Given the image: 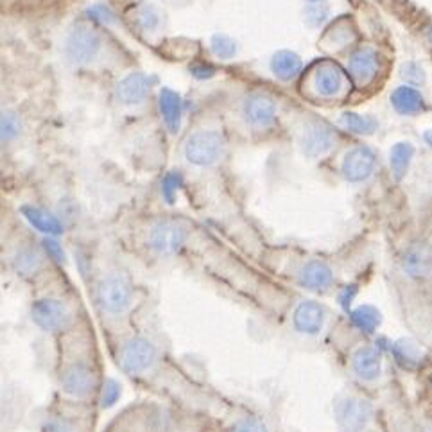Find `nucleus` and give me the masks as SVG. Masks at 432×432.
<instances>
[{
	"instance_id": "1",
	"label": "nucleus",
	"mask_w": 432,
	"mask_h": 432,
	"mask_svg": "<svg viewBox=\"0 0 432 432\" xmlns=\"http://www.w3.org/2000/svg\"><path fill=\"white\" fill-rule=\"evenodd\" d=\"M57 384L65 398L86 404H92L101 389V361L92 332L84 323L59 335Z\"/></svg>"
},
{
	"instance_id": "2",
	"label": "nucleus",
	"mask_w": 432,
	"mask_h": 432,
	"mask_svg": "<svg viewBox=\"0 0 432 432\" xmlns=\"http://www.w3.org/2000/svg\"><path fill=\"white\" fill-rule=\"evenodd\" d=\"M31 319L38 328L57 337L77 325V303L57 291L36 296L31 305Z\"/></svg>"
},
{
	"instance_id": "3",
	"label": "nucleus",
	"mask_w": 432,
	"mask_h": 432,
	"mask_svg": "<svg viewBox=\"0 0 432 432\" xmlns=\"http://www.w3.org/2000/svg\"><path fill=\"white\" fill-rule=\"evenodd\" d=\"M93 300L102 316L122 318L135 303V285L120 271H108L95 282Z\"/></svg>"
},
{
	"instance_id": "4",
	"label": "nucleus",
	"mask_w": 432,
	"mask_h": 432,
	"mask_svg": "<svg viewBox=\"0 0 432 432\" xmlns=\"http://www.w3.org/2000/svg\"><path fill=\"white\" fill-rule=\"evenodd\" d=\"M8 262L11 271L26 282L36 283L49 273V259L29 235H18L17 241L9 244Z\"/></svg>"
},
{
	"instance_id": "5",
	"label": "nucleus",
	"mask_w": 432,
	"mask_h": 432,
	"mask_svg": "<svg viewBox=\"0 0 432 432\" xmlns=\"http://www.w3.org/2000/svg\"><path fill=\"white\" fill-rule=\"evenodd\" d=\"M189 226L180 219L158 217L151 220L144 234V243L156 256H174L187 246Z\"/></svg>"
},
{
	"instance_id": "6",
	"label": "nucleus",
	"mask_w": 432,
	"mask_h": 432,
	"mask_svg": "<svg viewBox=\"0 0 432 432\" xmlns=\"http://www.w3.org/2000/svg\"><path fill=\"white\" fill-rule=\"evenodd\" d=\"M158 348L142 335L126 337L117 350V364L129 377H142L156 366Z\"/></svg>"
},
{
	"instance_id": "7",
	"label": "nucleus",
	"mask_w": 432,
	"mask_h": 432,
	"mask_svg": "<svg viewBox=\"0 0 432 432\" xmlns=\"http://www.w3.org/2000/svg\"><path fill=\"white\" fill-rule=\"evenodd\" d=\"M92 416L90 404L66 398L47 415L41 432H92Z\"/></svg>"
},
{
	"instance_id": "8",
	"label": "nucleus",
	"mask_w": 432,
	"mask_h": 432,
	"mask_svg": "<svg viewBox=\"0 0 432 432\" xmlns=\"http://www.w3.org/2000/svg\"><path fill=\"white\" fill-rule=\"evenodd\" d=\"M185 158L198 167H210L225 153V138L217 131H198L190 135L183 147Z\"/></svg>"
},
{
	"instance_id": "9",
	"label": "nucleus",
	"mask_w": 432,
	"mask_h": 432,
	"mask_svg": "<svg viewBox=\"0 0 432 432\" xmlns=\"http://www.w3.org/2000/svg\"><path fill=\"white\" fill-rule=\"evenodd\" d=\"M334 415L341 432H362L370 424L373 407L364 398L350 395L335 402Z\"/></svg>"
},
{
	"instance_id": "10",
	"label": "nucleus",
	"mask_w": 432,
	"mask_h": 432,
	"mask_svg": "<svg viewBox=\"0 0 432 432\" xmlns=\"http://www.w3.org/2000/svg\"><path fill=\"white\" fill-rule=\"evenodd\" d=\"M101 49V38L90 27H75L66 40V56L74 65L88 63Z\"/></svg>"
},
{
	"instance_id": "11",
	"label": "nucleus",
	"mask_w": 432,
	"mask_h": 432,
	"mask_svg": "<svg viewBox=\"0 0 432 432\" xmlns=\"http://www.w3.org/2000/svg\"><path fill=\"white\" fill-rule=\"evenodd\" d=\"M300 144L307 156H323L335 146V133L326 124L310 122L301 133Z\"/></svg>"
},
{
	"instance_id": "12",
	"label": "nucleus",
	"mask_w": 432,
	"mask_h": 432,
	"mask_svg": "<svg viewBox=\"0 0 432 432\" xmlns=\"http://www.w3.org/2000/svg\"><path fill=\"white\" fill-rule=\"evenodd\" d=\"M298 282L307 291L326 292L334 285V271L326 262L314 259L301 265L298 271Z\"/></svg>"
},
{
	"instance_id": "13",
	"label": "nucleus",
	"mask_w": 432,
	"mask_h": 432,
	"mask_svg": "<svg viewBox=\"0 0 432 432\" xmlns=\"http://www.w3.org/2000/svg\"><path fill=\"white\" fill-rule=\"evenodd\" d=\"M375 167V153L366 146L348 151L343 160V176L352 183L364 181Z\"/></svg>"
},
{
	"instance_id": "14",
	"label": "nucleus",
	"mask_w": 432,
	"mask_h": 432,
	"mask_svg": "<svg viewBox=\"0 0 432 432\" xmlns=\"http://www.w3.org/2000/svg\"><path fill=\"white\" fill-rule=\"evenodd\" d=\"M325 323V307L318 301L305 300L294 309L292 325L301 334H318Z\"/></svg>"
},
{
	"instance_id": "15",
	"label": "nucleus",
	"mask_w": 432,
	"mask_h": 432,
	"mask_svg": "<svg viewBox=\"0 0 432 432\" xmlns=\"http://www.w3.org/2000/svg\"><path fill=\"white\" fill-rule=\"evenodd\" d=\"M402 267L409 276L425 278L432 273V247L427 243H413L404 253Z\"/></svg>"
},
{
	"instance_id": "16",
	"label": "nucleus",
	"mask_w": 432,
	"mask_h": 432,
	"mask_svg": "<svg viewBox=\"0 0 432 432\" xmlns=\"http://www.w3.org/2000/svg\"><path fill=\"white\" fill-rule=\"evenodd\" d=\"M244 115L256 128H267L276 117V104L264 93H253L244 102Z\"/></svg>"
},
{
	"instance_id": "17",
	"label": "nucleus",
	"mask_w": 432,
	"mask_h": 432,
	"mask_svg": "<svg viewBox=\"0 0 432 432\" xmlns=\"http://www.w3.org/2000/svg\"><path fill=\"white\" fill-rule=\"evenodd\" d=\"M151 83H153V79L147 77L146 74H140V72L126 75L117 86V97L124 104H138L147 97Z\"/></svg>"
},
{
	"instance_id": "18",
	"label": "nucleus",
	"mask_w": 432,
	"mask_h": 432,
	"mask_svg": "<svg viewBox=\"0 0 432 432\" xmlns=\"http://www.w3.org/2000/svg\"><path fill=\"white\" fill-rule=\"evenodd\" d=\"M352 368L355 375L362 380H375L382 370V359L379 350L373 346H362L353 353Z\"/></svg>"
},
{
	"instance_id": "19",
	"label": "nucleus",
	"mask_w": 432,
	"mask_h": 432,
	"mask_svg": "<svg viewBox=\"0 0 432 432\" xmlns=\"http://www.w3.org/2000/svg\"><path fill=\"white\" fill-rule=\"evenodd\" d=\"M379 71V57L373 49H359L350 59V72L359 84H368Z\"/></svg>"
},
{
	"instance_id": "20",
	"label": "nucleus",
	"mask_w": 432,
	"mask_h": 432,
	"mask_svg": "<svg viewBox=\"0 0 432 432\" xmlns=\"http://www.w3.org/2000/svg\"><path fill=\"white\" fill-rule=\"evenodd\" d=\"M160 110L163 120L172 133H176L181 126V113H183V102L180 93L172 92L171 88H162L160 92Z\"/></svg>"
},
{
	"instance_id": "21",
	"label": "nucleus",
	"mask_w": 432,
	"mask_h": 432,
	"mask_svg": "<svg viewBox=\"0 0 432 432\" xmlns=\"http://www.w3.org/2000/svg\"><path fill=\"white\" fill-rule=\"evenodd\" d=\"M391 102L395 110L402 115H415L425 108L424 97L418 90L411 88V86H400L393 92Z\"/></svg>"
},
{
	"instance_id": "22",
	"label": "nucleus",
	"mask_w": 432,
	"mask_h": 432,
	"mask_svg": "<svg viewBox=\"0 0 432 432\" xmlns=\"http://www.w3.org/2000/svg\"><path fill=\"white\" fill-rule=\"evenodd\" d=\"M343 86V74L337 66L325 65L316 74V90L323 97H334Z\"/></svg>"
},
{
	"instance_id": "23",
	"label": "nucleus",
	"mask_w": 432,
	"mask_h": 432,
	"mask_svg": "<svg viewBox=\"0 0 432 432\" xmlns=\"http://www.w3.org/2000/svg\"><path fill=\"white\" fill-rule=\"evenodd\" d=\"M271 68H273L274 75L282 81H291L300 74L301 59L298 57V54L291 53V50H280L273 56Z\"/></svg>"
},
{
	"instance_id": "24",
	"label": "nucleus",
	"mask_w": 432,
	"mask_h": 432,
	"mask_svg": "<svg viewBox=\"0 0 432 432\" xmlns=\"http://www.w3.org/2000/svg\"><path fill=\"white\" fill-rule=\"evenodd\" d=\"M413 155H415V147L411 146L409 142H398L393 146L391 155H389V165H391V171L397 180L406 176Z\"/></svg>"
},
{
	"instance_id": "25",
	"label": "nucleus",
	"mask_w": 432,
	"mask_h": 432,
	"mask_svg": "<svg viewBox=\"0 0 432 432\" xmlns=\"http://www.w3.org/2000/svg\"><path fill=\"white\" fill-rule=\"evenodd\" d=\"M339 122L344 129L357 133V135H371L377 129V120L373 117L352 113V111H346V113L341 115Z\"/></svg>"
},
{
	"instance_id": "26",
	"label": "nucleus",
	"mask_w": 432,
	"mask_h": 432,
	"mask_svg": "<svg viewBox=\"0 0 432 432\" xmlns=\"http://www.w3.org/2000/svg\"><path fill=\"white\" fill-rule=\"evenodd\" d=\"M395 357L398 359V362H402L404 366L413 368L416 366L420 361H422V352L416 346V343L409 339H402L395 344Z\"/></svg>"
},
{
	"instance_id": "27",
	"label": "nucleus",
	"mask_w": 432,
	"mask_h": 432,
	"mask_svg": "<svg viewBox=\"0 0 432 432\" xmlns=\"http://www.w3.org/2000/svg\"><path fill=\"white\" fill-rule=\"evenodd\" d=\"M26 214L31 219L32 225L36 228H40L41 232H53V234L59 232V223L50 214L44 212V210H38V208H26Z\"/></svg>"
},
{
	"instance_id": "28",
	"label": "nucleus",
	"mask_w": 432,
	"mask_h": 432,
	"mask_svg": "<svg viewBox=\"0 0 432 432\" xmlns=\"http://www.w3.org/2000/svg\"><path fill=\"white\" fill-rule=\"evenodd\" d=\"M379 312L373 307H361V309L353 312V323L364 332L375 330V326L379 325Z\"/></svg>"
},
{
	"instance_id": "29",
	"label": "nucleus",
	"mask_w": 432,
	"mask_h": 432,
	"mask_svg": "<svg viewBox=\"0 0 432 432\" xmlns=\"http://www.w3.org/2000/svg\"><path fill=\"white\" fill-rule=\"evenodd\" d=\"M20 128H22V124H20V119H18L17 113H13V111L2 113V140H13L18 133H20Z\"/></svg>"
},
{
	"instance_id": "30",
	"label": "nucleus",
	"mask_w": 432,
	"mask_h": 432,
	"mask_svg": "<svg viewBox=\"0 0 432 432\" xmlns=\"http://www.w3.org/2000/svg\"><path fill=\"white\" fill-rule=\"evenodd\" d=\"M212 50L216 56L223 57V59H229L235 54L237 47H235V41L228 38V36L216 35L212 38Z\"/></svg>"
},
{
	"instance_id": "31",
	"label": "nucleus",
	"mask_w": 432,
	"mask_h": 432,
	"mask_svg": "<svg viewBox=\"0 0 432 432\" xmlns=\"http://www.w3.org/2000/svg\"><path fill=\"white\" fill-rule=\"evenodd\" d=\"M137 20H138V26H140L142 29L153 31V29L158 26L160 17L153 6H142L140 11H138V15H137Z\"/></svg>"
},
{
	"instance_id": "32",
	"label": "nucleus",
	"mask_w": 432,
	"mask_h": 432,
	"mask_svg": "<svg viewBox=\"0 0 432 432\" xmlns=\"http://www.w3.org/2000/svg\"><path fill=\"white\" fill-rule=\"evenodd\" d=\"M402 77L411 84H422L425 81V72L416 63H406L402 66Z\"/></svg>"
},
{
	"instance_id": "33",
	"label": "nucleus",
	"mask_w": 432,
	"mask_h": 432,
	"mask_svg": "<svg viewBox=\"0 0 432 432\" xmlns=\"http://www.w3.org/2000/svg\"><path fill=\"white\" fill-rule=\"evenodd\" d=\"M234 432H267L265 425L255 416H244L235 424Z\"/></svg>"
},
{
	"instance_id": "34",
	"label": "nucleus",
	"mask_w": 432,
	"mask_h": 432,
	"mask_svg": "<svg viewBox=\"0 0 432 432\" xmlns=\"http://www.w3.org/2000/svg\"><path fill=\"white\" fill-rule=\"evenodd\" d=\"M88 13L92 15L93 18H97V20H101V22H104V24L113 22V20H115L113 13H111L110 9L106 8V6H102V4L93 6V8L88 11Z\"/></svg>"
},
{
	"instance_id": "35",
	"label": "nucleus",
	"mask_w": 432,
	"mask_h": 432,
	"mask_svg": "<svg viewBox=\"0 0 432 432\" xmlns=\"http://www.w3.org/2000/svg\"><path fill=\"white\" fill-rule=\"evenodd\" d=\"M307 18H309V22L312 24V26H319V24H321L323 20L326 18V9L325 8L310 9L309 15H307Z\"/></svg>"
},
{
	"instance_id": "36",
	"label": "nucleus",
	"mask_w": 432,
	"mask_h": 432,
	"mask_svg": "<svg viewBox=\"0 0 432 432\" xmlns=\"http://www.w3.org/2000/svg\"><path fill=\"white\" fill-rule=\"evenodd\" d=\"M192 75H194V77H198V79H207V77H212L214 75V68H210V66H205V65L192 66Z\"/></svg>"
},
{
	"instance_id": "37",
	"label": "nucleus",
	"mask_w": 432,
	"mask_h": 432,
	"mask_svg": "<svg viewBox=\"0 0 432 432\" xmlns=\"http://www.w3.org/2000/svg\"><path fill=\"white\" fill-rule=\"evenodd\" d=\"M425 140H427L429 144H431V146H432V131L431 133H425Z\"/></svg>"
},
{
	"instance_id": "38",
	"label": "nucleus",
	"mask_w": 432,
	"mask_h": 432,
	"mask_svg": "<svg viewBox=\"0 0 432 432\" xmlns=\"http://www.w3.org/2000/svg\"><path fill=\"white\" fill-rule=\"evenodd\" d=\"M309 2H321V0H309Z\"/></svg>"
},
{
	"instance_id": "39",
	"label": "nucleus",
	"mask_w": 432,
	"mask_h": 432,
	"mask_svg": "<svg viewBox=\"0 0 432 432\" xmlns=\"http://www.w3.org/2000/svg\"><path fill=\"white\" fill-rule=\"evenodd\" d=\"M431 380H432V379H431Z\"/></svg>"
}]
</instances>
